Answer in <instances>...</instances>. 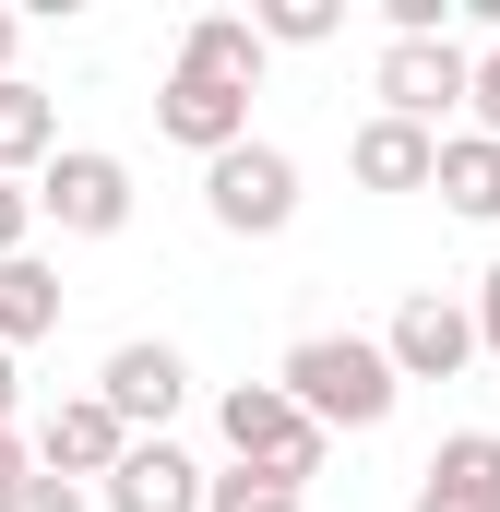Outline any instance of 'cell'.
I'll return each mask as SVG.
<instances>
[{
    "instance_id": "obj_1",
    "label": "cell",
    "mask_w": 500,
    "mask_h": 512,
    "mask_svg": "<svg viewBox=\"0 0 500 512\" xmlns=\"http://www.w3.org/2000/svg\"><path fill=\"white\" fill-rule=\"evenodd\" d=\"M274 393H286L322 441H370L381 417L405 405L393 358H381V334H298V346H286V370H274Z\"/></svg>"
},
{
    "instance_id": "obj_2",
    "label": "cell",
    "mask_w": 500,
    "mask_h": 512,
    "mask_svg": "<svg viewBox=\"0 0 500 512\" xmlns=\"http://www.w3.org/2000/svg\"><path fill=\"white\" fill-rule=\"evenodd\" d=\"M215 429H227V465H239V477H274V489H310L322 453H334L274 382H227V393H215Z\"/></svg>"
},
{
    "instance_id": "obj_3",
    "label": "cell",
    "mask_w": 500,
    "mask_h": 512,
    "mask_svg": "<svg viewBox=\"0 0 500 512\" xmlns=\"http://www.w3.org/2000/svg\"><path fill=\"white\" fill-rule=\"evenodd\" d=\"M203 215L227 227V239H286L298 227V155L286 143H227V155H203Z\"/></svg>"
},
{
    "instance_id": "obj_4",
    "label": "cell",
    "mask_w": 500,
    "mask_h": 512,
    "mask_svg": "<svg viewBox=\"0 0 500 512\" xmlns=\"http://www.w3.org/2000/svg\"><path fill=\"white\" fill-rule=\"evenodd\" d=\"M24 191H36V215H48L60 239H120L131 227V167L108 155V143H60Z\"/></svg>"
},
{
    "instance_id": "obj_5",
    "label": "cell",
    "mask_w": 500,
    "mask_h": 512,
    "mask_svg": "<svg viewBox=\"0 0 500 512\" xmlns=\"http://www.w3.org/2000/svg\"><path fill=\"white\" fill-rule=\"evenodd\" d=\"M370 96H381V120H405V131H441L453 108H465V48H453V36H381V60H370Z\"/></svg>"
},
{
    "instance_id": "obj_6",
    "label": "cell",
    "mask_w": 500,
    "mask_h": 512,
    "mask_svg": "<svg viewBox=\"0 0 500 512\" xmlns=\"http://www.w3.org/2000/svg\"><path fill=\"white\" fill-rule=\"evenodd\" d=\"M96 405L120 417L131 441H167V417L191 405V358L167 334H131V346H108V370H96Z\"/></svg>"
},
{
    "instance_id": "obj_7",
    "label": "cell",
    "mask_w": 500,
    "mask_h": 512,
    "mask_svg": "<svg viewBox=\"0 0 500 512\" xmlns=\"http://www.w3.org/2000/svg\"><path fill=\"white\" fill-rule=\"evenodd\" d=\"M381 358H393V382H465V370H477V322H465V298L417 286V298L393 310Z\"/></svg>"
},
{
    "instance_id": "obj_8",
    "label": "cell",
    "mask_w": 500,
    "mask_h": 512,
    "mask_svg": "<svg viewBox=\"0 0 500 512\" xmlns=\"http://www.w3.org/2000/svg\"><path fill=\"white\" fill-rule=\"evenodd\" d=\"M24 453H36L48 477H72V489H96V477H108V465L131 453V429L108 417V405H96V393H60V405H48V417L24 429Z\"/></svg>"
},
{
    "instance_id": "obj_9",
    "label": "cell",
    "mask_w": 500,
    "mask_h": 512,
    "mask_svg": "<svg viewBox=\"0 0 500 512\" xmlns=\"http://www.w3.org/2000/svg\"><path fill=\"white\" fill-rule=\"evenodd\" d=\"M155 131L191 143V155H227V143H250V96L239 84H203V72H167L155 84Z\"/></svg>"
},
{
    "instance_id": "obj_10",
    "label": "cell",
    "mask_w": 500,
    "mask_h": 512,
    "mask_svg": "<svg viewBox=\"0 0 500 512\" xmlns=\"http://www.w3.org/2000/svg\"><path fill=\"white\" fill-rule=\"evenodd\" d=\"M96 501L108 512H203V465H191L179 441H131L120 465L96 477Z\"/></svg>"
},
{
    "instance_id": "obj_11",
    "label": "cell",
    "mask_w": 500,
    "mask_h": 512,
    "mask_svg": "<svg viewBox=\"0 0 500 512\" xmlns=\"http://www.w3.org/2000/svg\"><path fill=\"white\" fill-rule=\"evenodd\" d=\"M405 512H500V429H453L417 465V501Z\"/></svg>"
},
{
    "instance_id": "obj_12",
    "label": "cell",
    "mask_w": 500,
    "mask_h": 512,
    "mask_svg": "<svg viewBox=\"0 0 500 512\" xmlns=\"http://www.w3.org/2000/svg\"><path fill=\"white\" fill-rule=\"evenodd\" d=\"M262 60H274V48L250 36V12H191L167 72H203V84H239V96H250V84H262Z\"/></svg>"
},
{
    "instance_id": "obj_13",
    "label": "cell",
    "mask_w": 500,
    "mask_h": 512,
    "mask_svg": "<svg viewBox=\"0 0 500 512\" xmlns=\"http://www.w3.org/2000/svg\"><path fill=\"white\" fill-rule=\"evenodd\" d=\"M429 191H441L465 227H500V143H489V131H441V155H429Z\"/></svg>"
},
{
    "instance_id": "obj_14",
    "label": "cell",
    "mask_w": 500,
    "mask_h": 512,
    "mask_svg": "<svg viewBox=\"0 0 500 512\" xmlns=\"http://www.w3.org/2000/svg\"><path fill=\"white\" fill-rule=\"evenodd\" d=\"M429 155H441V131H405V120H358L346 143V167H358V191H429Z\"/></svg>"
},
{
    "instance_id": "obj_15",
    "label": "cell",
    "mask_w": 500,
    "mask_h": 512,
    "mask_svg": "<svg viewBox=\"0 0 500 512\" xmlns=\"http://www.w3.org/2000/svg\"><path fill=\"white\" fill-rule=\"evenodd\" d=\"M48 334H60V262L12 251L0 262V346L24 358V346H48Z\"/></svg>"
},
{
    "instance_id": "obj_16",
    "label": "cell",
    "mask_w": 500,
    "mask_h": 512,
    "mask_svg": "<svg viewBox=\"0 0 500 512\" xmlns=\"http://www.w3.org/2000/svg\"><path fill=\"white\" fill-rule=\"evenodd\" d=\"M48 155H60V108H48V84L12 72V84H0V179H36Z\"/></svg>"
},
{
    "instance_id": "obj_17",
    "label": "cell",
    "mask_w": 500,
    "mask_h": 512,
    "mask_svg": "<svg viewBox=\"0 0 500 512\" xmlns=\"http://www.w3.org/2000/svg\"><path fill=\"white\" fill-rule=\"evenodd\" d=\"M334 24H346L334 0H262V12H250V36H262V48H322Z\"/></svg>"
},
{
    "instance_id": "obj_18",
    "label": "cell",
    "mask_w": 500,
    "mask_h": 512,
    "mask_svg": "<svg viewBox=\"0 0 500 512\" xmlns=\"http://www.w3.org/2000/svg\"><path fill=\"white\" fill-rule=\"evenodd\" d=\"M203 512H298V489H274V477H203Z\"/></svg>"
},
{
    "instance_id": "obj_19",
    "label": "cell",
    "mask_w": 500,
    "mask_h": 512,
    "mask_svg": "<svg viewBox=\"0 0 500 512\" xmlns=\"http://www.w3.org/2000/svg\"><path fill=\"white\" fill-rule=\"evenodd\" d=\"M0 512H96V501H84L72 477H48V465H24V477L0 489Z\"/></svg>"
},
{
    "instance_id": "obj_20",
    "label": "cell",
    "mask_w": 500,
    "mask_h": 512,
    "mask_svg": "<svg viewBox=\"0 0 500 512\" xmlns=\"http://www.w3.org/2000/svg\"><path fill=\"white\" fill-rule=\"evenodd\" d=\"M465 108H477V131L500 143V36L477 48V60H465Z\"/></svg>"
},
{
    "instance_id": "obj_21",
    "label": "cell",
    "mask_w": 500,
    "mask_h": 512,
    "mask_svg": "<svg viewBox=\"0 0 500 512\" xmlns=\"http://www.w3.org/2000/svg\"><path fill=\"white\" fill-rule=\"evenodd\" d=\"M12 251H36V191L24 179H0V262Z\"/></svg>"
},
{
    "instance_id": "obj_22",
    "label": "cell",
    "mask_w": 500,
    "mask_h": 512,
    "mask_svg": "<svg viewBox=\"0 0 500 512\" xmlns=\"http://www.w3.org/2000/svg\"><path fill=\"white\" fill-rule=\"evenodd\" d=\"M465 322H477V358H500V262L477 274V298H465Z\"/></svg>"
},
{
    "instance_id": "obj_23",
    "label": "cell",
    "mask_w": 500,
    "mask_h": 512,
    "mask_svg": "<svg viewBox=\"0 0 500 512\" xmlns=\"http://www.w3.org/2000/svg\"><path fill=\"white\" fill-rule=\"evenodd\" d=\"M0 429H24V358L0 346Z\"/></svg>"
},
{
    "instance_id": "obj_24",
    "label": "cell",
    "mask_w": 500,
    "mask_h": 512,
    "mask_svg": "<svg viewBox=\"0 0 500 512\" xmlns=\"http://www.w3.org/2000/svg\"><path fill=\"white\" fill-rule=\"evenodd\" d=\"M12 60H24V12L0 0V84H12Z\"/></svg>"
},
{
    "instance_id": "obj_25",
    "label": "cell",
    "mask_w": 500,
    "mask_h": 512,
    "mask_svg": "<svg viewBox=\"0 0 500 512\" xmlns=\"http://www.w3.org/2000/svg\"><path fill=\"white\" fill-rule=\"evenodd\" d=\"M24 465H36V453H24V429H0V489H12Z\"/></svg>"
}]
</instances>
